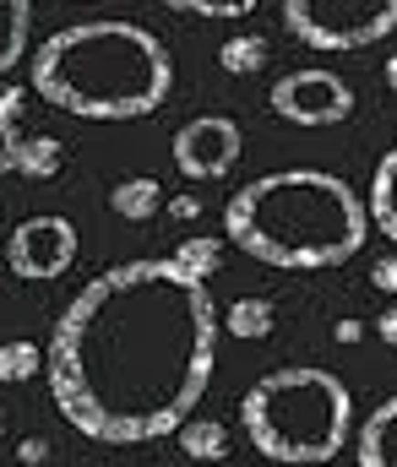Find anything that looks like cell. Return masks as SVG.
I'll list each match as a JSON object with an SVG mask.
<instances>
[{"mask_svg":"<svg viewBox=\"0 0 397 467\" xmlns=\"http://www.w3.org/2000/svg\"><path fill=\"white\" fill-rule=\"evenodd\" d=\"M224 316L169 255L120 261L77 288L44 348L60 419L99 446L163 441L207 397Z\"/></svg>","mask_w":397,"mask_h":467,"instance_id":"obj_1","label":"cell"},{"mask_svg":"<svg viewBox=\"0 0 397 467\" xmlns=\"http://www.w3.org/2000/svg\"><path fill=\"white\" fill-rule=\"evenodd\" d=\"M27 88L77 119H141L174 93V60L141 22H71L49 33L27 60Z\"/></svg>","mask_w":397,"mask_h":467,"instance_id":"obj_2","label":"cell"},{"mask_svg":"<svg viewBox=\"0 0 397 467\" xmlns=\"http://www.w3.org/2000/svg\"><path fill=\"white\" fill-rule=\"evenodd\" d=\"M224 234L262 266L327 272L360 255V244L371 239V213L343 174L277 169L229 196Z\"/></svg>","mask_w":397,"mask_h":467,"instance_id":"obj_3","label":"cell"},{"mask_svg":"<svg viewBox=\"0 0 397 467\" xmlns=\"http://www.w3.org/2000/svg\"><path fill=\"white\" fill-rule=\"evenodd\" d=\"M240 424L266 462L321 467L343 457L354 435V397L332 369L288 364V369L262 375L240 397Z\"/></svg>","mask_w":397,"mask_h":467,"instance_id":"obj_4","label":"cell"},{"mask_svg":"<svg viewBox=\"0 0 397 467\" xmlns=\"http://www.w3.org/2000/svg\"><path fill=\"white\" fill-rule=\"evenodd\" d=\"M283 27L321 55L371 49L397 33V0H283Z\"/></svg>","mask_w":397,"mask_h":467,"instance_id":"obj_5","label":"cell"},{"mask_svg":"<svg viewBox=\"0 0 397 467\" xmlns=\"http://www.w3.org/2000/svg\"><path fill=\"white\" fill-rule=\"evenodd\" d=\"M266 109L277 119H288V125L321 130V125H343V119L354 115V88L338 71H327V66H299V71H288V77L272 82Z\"/></svg>","mask_w":397,"mask_h":467,"instance_id":"obj_6","label":"cell"},{"mask_svg":"<svg viewBox=\"0 0 397 467\" xmlns=\"http://www.w3.org/2000/svg\"><path fill=\"white\" fill-rule=\"evenodd\" d=\"M71 261H77V223L71 218L38 213L5 234V266L27 283H49L60 272H71Z\"/></svg>","mask_w":397,"mask_h":467,"instance_id":"obj_7","label":"cell"},{"mask_svg":"<svg viewBox=\"0 0 397 467\" xmlns=\"http://www.w3.org/2000/svg\"><path fill=\"white\" fill-rule=\"evenodd\" d=\"M246 141H240V125L229 115H196L185 119L169 141V158L185 180H224L235 163H240Z\"/></svg>","mask_w":397,"mask_h":467,"instance_id":"obj_8","label":"cell"},{"mask_svg":"<svg viewBox=\"0 0 397 467\" xmlns=\"http://www.w3.org/2000/svg\"><path fill=\"white\" fill-rule=\"evenodd\" d=\"M360 467H397V397L371 408L360 424Z\"/></svg>","mask_w":397,"mask_h":467,"instance_id":"obj_9","label":"cell"},{"mask_svg":"<svg viewBox=\"0 0 397 467\" xmlns=\"http://www.w3.org/2000/svg\"><path fill=\"white\" fill-rule=\"evenodd\" d=\"M365 213H371V229L387 234L397 244V147L376 163V174H371V196H365Z\"/></svg>","mask_w":397,"mask_h":467,"instance_id":"obj_10","label":"cell"},{"mask_svg":"<svg viewBox=\"0 0 397 467\" xmlns=\"http://www.w3.org/2000/svg\"><path fill=\"white\" fill-rule=\"evenodd\" d=\"M27 38H33V0H0V77L27 60Z\"/></svg>","mask_w":397,"mask_h":467,"instance_id":"obj_11","label":"cell"},{"mask_svg":"<svg viewBox=\"0 0 397 467\" xmlns=\"http://www.w3.org/2000/svg\"><path fill=\"white\" fill-rule=\"evenodd\" d=\"M110 207H115L126 223H147V218H158V213H163V185H158V180H147V174L120 180V185L110 191Z\"/></svg>","mask_w":397,"mask_h":467,"instance_id":"obj_12","label":"cell"},{"mask_svg":"<svg viewBox=\"0 0 397 467\" xmlns=\"http://www.w3.org/2000/svg\"><path fill=\"white\" fill-rule=\"evenodd\" d=\"M272 321H277L272 299H256V294H246V299H235V305L224 310V332L240 337V343H262V337H272Z\"/></svg>","mask_w":397,"mask_h":467,"instance_id":"obj_13","label":"cell"},{"mask_svg":"<svg viewBox=\"0 0 397 467\" xmlns=\"http://www.w3.org/2000/svg\"><path fill=\"white\" fill-rule=\"evenodd\" d=\"M174 435H180V451L191 462H224L229 457V430L218 419H185Z\"/></svg>","mask_w":397,"mask_h":467,"instance_id":"obj_14","label":"cell"},{"mask_svg":"<svg viewBox=\"0 0 397 467\" xmlns=\"http://www.w3.org/2000/svg\"><path fill=\"white\" fill-rule=\"evenodd\" d=\"M180 272H191V277H218V266H224V239H213V234H185L180 244H174V255H169Z\"/></svg>","mask_w":397,"mask_h":467,"instance_id":"obj_15","label":"cell"},{"mask_svg":"<svg viewBox=\"0 0 397 467\" xmlns=\"http://www.w3.org/2000/svg\"><path fill=\"white\" fill-rule=\"evenodd\" d=\"M266 55H272V49H266L262 33H229V38L218 44V66H224L229 77H256L266 66Z\"/></svg>","mask_w":397,"mask_h":467,"instance_id":"obj_16","label":"cell"},{"mask_svg":"<svg viewBox=\"0 0 397 467\" xmlns=\"http://www.w3.org/2000/svg\"><path fill=\"white\" fill-rule=\"evenodd\" d=\"M60 163H66V147H60L55 136H22V147H16V174H27V180H55Z\"/></svg>","mask_w":397,"mask_h":467,"instance_id":"obj_17","label":"cell"},{"mask_svg":"<svg viewBox=\"0 0 397 467\" xmlns=\"http://www.w3.org/2000/svg\"><path fill=\"white\" fill-rule=\"evenodd\" d=\"M33 375H44V348H38V343H27V337L0 343V380H5V386H22V380H33Z\"/></svg>","mask_w":397,"mask_h":467,"instance_id":"obj_18","label":"cell"},{"mask_svg":"<svg viewBox=\"0 0 397 467\" xmlns=\"http://www.w3.org/2000/svg\"><path fill=\"white\" fill-rule=\"evenodd\" d=\"M180 16H251L262 0H163Z\"/></svg>","mask_w":397,"mask_h":467,"instance_id":"obj_19","label":"cell"},{"mask_svg":"<svg viewBox=\"0 0 397 467\" xmlns=\"http://www.w3.org/2000/svg\"><path fill=\"white\" fill-rule=\"evenodd\" d=\"M22 109H27V93L16 82H0V125H16Z\"/></svg>","mask_w":397,"mask_h":467,"instance_id":"obj_20","label":"cell"},{"mask_svg":"<svg viewBox=\"0 0 397 467\" xmlns=\"http://www.w3.org/2000/svg\"><path fill=\"white\" fill-rule=\"evenodd\" d=\"M371 283H376L381 294H392V299H397V255H381V261L371 266Z\"/></svg>","mask_w":397,"mask_h":467,"instance_id":"obj_21","label":"cell"},{"mask_svg":"<svg viewBox=\"0 0 397 467\" xmlns=\"http://www.w3.org/2000/svg\"><path fill=\"white\" fill-rule=\"evenodd\" d=\"M16 147H22L16 125H0V174H11V169H16Z\"/></svg>","mask_w":397,"mask_h":467,"instance_id":"obj_22","label":"cell"},{"mask_svg":"<svg viewBox=\"0 0 397 467\" xmlns=\"http://www.w3.org/2000/svg\"><path fill=\"white\" fill-rule=\"evenodd\" d=\"M16 457H22L27 467H44V462H49V441H38V435H27V441L16 446Z\"/></svg>","mask_w":397,"mask_h":467,"instance_id":"obj_23","label":"cell"},{"mask_svg":"<svg viewBox=\"0 0 397 467\" xmlns=\"http://www.w3.org/2000/svg\"><path fill=\"white\" fill-rule=\"evenodd\" d=\"M169 218H180V223H191V218H202V196H185V191H180V196L169 202Z\"/></svg>","mask_w":397,"mask_h":467,"instance_id":"obj_24","label":"cell"},{"mask_svg":"<svg viewBox=\"0 0 397 467\" xmlns=\"http://www.w3.org/2000/svg\"><path fill=\"white\" fill-rule=\"evenodd\" d=\"M376 337H381L387 348H397V305H387V310L376 316Z\"/></svg>","mask_w":397,"mask_h":467,"instance_id":"obj_25","label":"cell"},{"mask_svg":"<svg viewBox=\"0 0 397 467\" xmlns=\"http://www.w3.org/2000/svg\"><path fill=\"white\" fill-rule=\"evenodd\" d=\"M360 332H365L360 321H338V332H332V337H338V343H360Z\"/></svg>","mask_w":397,"mask_h":467,"instance_id":"obj_26","label":"cell"},{"mask_svg":"<svg viewBox=\"0 0 397 467\" xmlns=\"http://www.w3.org/2000/svg\"><path fill=\"white\" fill-rule=\"evenodd\" d=\"M381 77H387V88H392V93H397V55H392V60H387V71H381Z\"/></svg>","mask_w":397,"mask_h":467,"instance_id":"obj_27","label":"cell"},{"mask_svg":"<svg viewBox=\"0 0 397 467\" xmlns=\"http://www.w3.org/2000/svg\"><path fill=\"white\" fill-rule=\"evenodd\" d=\"M0 441H5V413H0Z\"/></svg>","mask_w":397,"mask_h":467,"instance_id":"obj_28","label":"cell"},{"mask_svg":"<svg viewBox=\"0 0 397 467\" xmlns=\"http://www.w3.org/2000/svg\"><path fill=\"white\" fill-rule=\"evenodd\" d=\"M71 5H88V0H71Z\"/></svg>","mask_w":397,"mask_h":467,"instance_id":"obj_29","label":"cell"}]
</instances>
